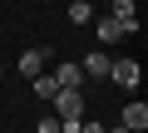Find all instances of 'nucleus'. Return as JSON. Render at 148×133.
I'll return each mask as SVG.
<instances>
[{
    "label": "nucleus",
    "mask_w": 148,
    "mask_h": 133,
    "mask_svg": "<svg viewBox=\"0 0 148 133\" xmlns=\"http://www.w3.org/2000/svg\"><path fill=\"white\" fill-rule=\"evenodd\" d=\"M49 104L59 108V118H84V94H79V89H54Z\"/></svg>",
    "instance_id": "1"
},
{
    "label": "nucleus",
    "mask_w": 148,
    "mask_h": 133,
    "mask_svg": "<svg viewBox=\"0 0 148 133\" xmlns=\"http://www.w3.org/2000/svg\"><path fill=\"white\" fill-rule=\"evenodd\" d=\"M109 79L123 84V89H133V84L143 79V69H138V59H109Z\"/></svg>",
    "instance_id": "2"
},
{
    "label": "nucleus",
    "mask_w": 148,
    "mask_h": 133,
    "mask_svg": "<svg viewBox=\"0 0 148 133\" xmlns=\"http://www.w3.org/2000/svg\"><path fill=\"white\" fill-rule=\"evenodd\" d=\"M49 79H54L59 89H79V84H84V69H79V64H69V59H59V69H54Z\"/></svg>",
    "instance_id": "3"
},
{
    "label": "nucleus",
    "mask_w": 148,
    "mask_h": 133,
    "mask_svg": "<svg viewBox=\"0 0 148 133\" xmlns=\"http://www.w3.org/2000/svg\"><path fill=\"white\" fill-rule=\"evenodd\" d=\"M109 5H114L109 15L123 25V35H133V30H138V10H133V0H109Z\"/></svg>",
    "instance_id": "4"
},
{
    "label": "nucleus",
    "mask_w": 148,
    "mask_h": 133,
    "mask_svg": "<svg viewBox=\"0 0 148 133\" xmlns=\"http://www.w3.org/2000/svg\"><path fill=\"white\" fill-rule=\"evenodd\" d=\"M45 59H49V49H25V54H20V74H25V79L45 74Z\"/></svg>",
    "instance_id": "5"
},
{
    "label": "nucleus",
    "mask_w": 148,
    "mask_h": 133,
    "mask_svg": "<svg viewBox=\"0 0 148 133\" xmlns=\"http://www.w3.org/2000/svg\"><path fill=\"white\" fill-rule=\"evenodd\" d=\"M79 69H84V79H109V54H84V64H79Z\"/></svg>",
    "instance_id": "6"
},
{
    "label": "nucleus",
    "mask_w": 148,
    "mask_h": 133,
    "mask_svg": "<svg viewBox=\"0 0 148 133\" xmlns=\"http://www.w3.org/2000/svg\"><path fill=\"white\" fill-rule=\"evenodd\" d=\"M119 40H123V25L114 15H99V44H119Z\"/></svg>",
    "instance_id": "7"
},
{
    "label": "nucleus",
    "mask_w": 148,
    "mask_h": 133,
    "mask_svg": "<svg viewBox=\"0 0 148 133\" xmlns=\"http://www.w3.org/2000/svg\"><path fill=\"white\" fill-rule=\"evenodd\" d=\"M123 128L143 133V128H148V104H128V108H123Z\"/></svg>",
    "instance_id": "8"
},
{
    "label": "nucleus",
    "mask_w": 148,
    "mask_h": 133,
    "mask_svg": "<svg viewBox=\"0 0 148 133\" xmlns=\"http://www.w3.org/2000/svg\"><path fill=\"white\" fill-rule=\"evenodd\" d=\"M69 20L74 25H89L94 20V5H89V0H69Z\"/></svg>",
    "instance_id": "9"
},
{
    "label": "nucleus",
    "mask_w": 148,
    "mask_h": 133,
    "mask_svg": "<svg viewBox=\"0 0 148 133\" xmlns=\"http://www.w3.org/2000/svg\"><path fill=\"white\" fill-rule=\"evenodd\" d=\"M54 89H59V84H54L49 74H35V94H40V99H54Z\"/></svg>",
    "instance_id": "10"
},
{
    "label": "nucleus",
    "mask_w": 148,
    "mask_h": 133,
    "mask_svg": "<svg viewBox=\"0 0 148 133\" xmlns=\"http://www.w3.org/2000/svg\"><path fill=\"white\" fill-rule=\"evenodd\" d=\"M35 133H59V118H40V123H35Z\"/></svg>",
    "instance_id": "11"
},
{
    "label": "nucleus",
    "mask_w": 148,
    "mask_h": 133,
    "mask_svg": "<svg viewBox=\"0 0 148 133\" xmlns=\"http://www.w3.org/2000/svg\"><path fill=\"white\" fill-rule=\"evenodd\" d=\"M79 133H104V128L99 123H79Z\"/></svg>",
    "instance_id": "12"
},
{
    "label": "nucleus",
    "mask_w": 148,
    "mask_h": 133,
    "mask_svg": "<svg viewBox=\"0 0 148 133\" xmlns=\"http://www.w3.org/2000/svg\"><path fill=\"white\" fill-rule=\"evenodd\" d=\"M104 133H133V128H123V123H119V128H104Z\"/></svg>",
    "instance_id": "13"
}]
</instances>
